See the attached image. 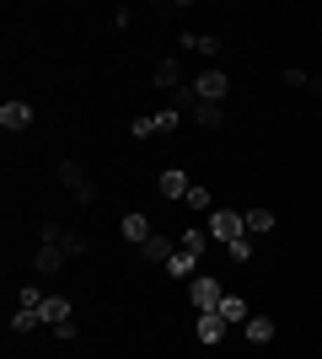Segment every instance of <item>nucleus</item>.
<instances>
[{
  "mask_svg": "<svg viewBox=\"0 0 322 359\" xmlns=\"http://www.w3.org/2000/svg\"><path fill=\"white\" fill-rule=\"evenodd\" d=\"M204 231H210L220 247H231L236 236H247V210H226V204H215V215L204 220Z\"/></svg>",
  "mask_w": 322,
  "mask_h": 359,
  "instance_id": "nucleus-1",
  "label": "nucleus"
},
{
  "mask_svg": "<svg viewBox=\"0 0 322 359\" xmlns=\"http://www.w3.org/2000/svg\"><path fill=\"white\" fill-rule=\"evenodd\" d=\"M188 300H194V311H220V300H226V290H220V279L215 273H199V279H188Z\"/></svg>",
  "mask_w": 322,
  "mask_h": 359,
  "instance_id": "nucleus-2",
  "label": "nucleus"
},
{
  "mask_svg": "<svg viewBox=\"0 0 322 359\" xmlns=\"http://www.w3.org/2000/svg\"><path fill=\"white\" fill-rule=\"evenodd\" d=\"M226 91H231L226 70H199V75H194V102H220Z\"/></svg>",
  "mask_w": 322,
  "mask_h": 359,
  "instance_id": "nucleus-3",
  "label": "nucleus"
},
{
  "mask_svg": "<svg viewBox=\"0 0 322 359\" xmlns=\"http://www.w3.org/2000/svg\"><path fill=\"white\" fill-rule=\"evenodd\" d=\"M156 194H161V198H172V204H188V194H194V182H188V172L167 166V172L156 177Z\"/></svg>",
  "mask_w": 322,
  "mask_h": 359,
  "instance_id": "nucleus-4",
  "label": "nucleus"
},
{
  "mask_svg": "<svg viewBox=\"0 0 322 359\" xmlns=\"http://www.w3.org/2000/svg\"><path fill=\"white\" fill-rule=\"evenodd\" d=\"M60 182L70 188V194H76V204H97V188L86 182V172H81L76 161H60Z\"/></svg>",
  "mask_w": 322,
  "mask_h": 359,
  "instance_id": "nucleus-5",
  "label": "nucleus"
},
{
  "mask_svg": "<svg viewBox=\"0 0 322 359\" xmlns=\"http://www.w3.org/2000/svg\"><path fill=\"white\" fill-rule=\"evenodd\" d=\"M226 327H231V322L220 311H204L199 322H194V338H199L204 348H215V344H226Z\"/></svg>",
  "mask_w": 322,
  "mask_h": 359,
  "instance_id": "nucleus-6",
  "label": "nucleus"
},
{
  "mask_svg": "<svg viewBox=\"0 0 322 359\" xmlns=\"http://www.w3.org/2000/svg\"><path fill=\"white\" fill-rule=\"evenodd\" d=\"M0 129H6V135L32 129V102H0Z\"/></svg>",
  "mask_w": 322,
  "mask_h": 359,
  "instance_id": "nucleus-7",
  "label": "nucleus"
},
{
  "mask_svg": "<svg viewBox=\"0 0 322 359\" xmlns=\"http://www.w3.org/2000/svg\"><path fill=\"white\" fill-rule=\"evenodd\" d=\"M119 236H123V241H135V247H145V241H151L156 231H151V220H145L140 210H129V215L119 220Z\"/></svg>",
  "mask_w": 322,
  "mask_h": 359,
  "instance_id": "nucleus-8",
  "label": "nucleus"
},
{
  "mask_svg": "<svg viewBox=\"0 0 322 359\" xmlns=\"http://www.w3.org/2000/svg\"><path fill=\"white\" fill-rule=\"evenodd\" d=\"M60 269H65V247L60 241H43L38 257H32V273H60Z\"/></svg>",
  "mask_w": 322,
  "mask_h": 359,
  "instance_id": "nucleus-9",
  "label": "nucleus"
},
{
  "mask_svg": "<svg viewBox=\"0 0 322 359\" xmlns=\"http://www.w3.org/2000/svg\"><path fill=\"white\" fill-rule=\"evenodd\" d=\"M151 81H156L161 91H183V60H161V65L151 70Z\"/></svg>",
  "mask_w": 322,
  "mask_h": 359,
  "instance_id": "nucleus-10",
  "label": "nucleus"
},
{
  "mask_svg": "<svg viewBox=\"0 0 322 359\" xmlns=\"http://www.w3.org/2000/svg\"><path fill=\"white\" fill-rule=\"evenodd\" d=\"M177 252V241L172 236H161V231H156L151 241H145V247H140V257H145V263H161V269H167V257Z\"/></svg>",
  "mask_w": 322,
  "mask_h": 359,
  "instance_id": "nucleus-11",
  "label": "nucleus"
},
{
  "mask_svg": "<svg viewBox=\"0 0 322 359\" xmlns=\"http://www.w3.org/2000/svg\"><path fill=\"white\" fill-rule=\"evenodd\" d=\"M38 316H43L48 327H60V322H70V316H76V306H70V295H48Z\"/></svg>",
  "mask_w": 322,
  "mask_h": 359,
  "instance_id": "nucleus-12",
  "label": "nucleus"
},
{
  "mask_svg": "<svg viewBox=\"0 0 322 359\" xmlns=\"http://www.w3.org/2000/svg\"><path fill=\"white\" fill-rule=\"evenodd\" d=\"M183 48H188V54H220L226 43H220L215 32H183Z\"/></svg>",
  "mask_w": 322,
  "mask_h": 359,
  "instance_id": "nucleus-13",
  "label": "nucleus"
},
{
  "mask_svg": "<svg viewBox=\"0 0 322 359\" xmlns=\"http://www.w3.org/2000/svg\"><path fill=\"white\" fill-rule=\"evenodd\" d=\"M220 316H226L231 327H236V322H242V327H247V322H253V306H247L242 295H226V300H220Z\"/></svg>",
  "mask_w": 322,
  "mask_h": 359,
  "instance_id": "nucleus-14",
  "label": "nucleus"
},
{
  "mask_svg": "<svg viewBox=\"0 0 322 359\" xmlns=\"http://www.w3.org/2000/svg\"><path fill=\"white\" fill-rule=\"evenodd\" d=\"M194 123H199V129H220V123H226V107L220 102H194Z\"/></svg>",
  "mask_w": 322,
  "mask_h": 359,
  "instance_id": "nucleus-15",
  "label": "nucleus"
},
{
  "mask_svg": "<svg viewBox=\"0 0 322 359\" xmlns=\"http://www.w3.org/2000/svg\"><path fill=\"white\" fill-rule=\"evenodd\" d=\"M274 316H253V322H247V344H274Z\"/></svg>",
  "mask_w": 322,
  "mask_h": 359,
  "instance_id": "nucleus-16",
  "label": "nucleus"
},
{
  "mask_svg": "<svg viewBox=\"0 0 322 359\" xmlns=\"http://www.w3.org/2000/svg\"><path fill=\"white\" fill-rule=\"evenodd\" d=\"M269 231H274V210H247V236H269Z\"/></svg>",
  "mask_w": 322,
  "mask_h": 359,
  "instance_id": "nucleus-17",
  "label": "nucleus"
},
{
  "mask_svg": "<svg viewBox=\"0 0 322 359\" xmlns=\"http://www.w3.org/2000/svg\"><path fill=\"white\" fill-rule=\"evenodd\" d=\"M43 285H32V279H27V285H22V290H16V306H22V311H43Z\"/></svg>",
  "mask_w": 322,
  "mask_h": 359,
  "instance_id": "nucleus-18",
  "label": "nucleus"
},
{
  "mask_svg": "<svg viewBox=\"0 0 322 359\" xmlns=\"http://www.w3.org/2000/svg\"><path fill=\"white\" fill-rule=\"evenodd\" d=\"M204 241H210V231H204V225H183V241H177V247H183V252H194V257H204Z\"/></svg>",
  "mask_w": 322,
  "mask_h": 359,
  "instance_id": "nucleus-19",
  "label": "nucleus"
},
{
  "mask_svg": "<svg viewBox=\"0 0 322 359\" xmlns=\"http://www.w3.org/2000/svg\"><path fill=\"white\" fill-rule=\"evenodd\" d=\"M194 269H199V257H194V252H183V247H177V252L167 257V273H172V279H183V273H194Z\"/></svg>",
  "mask_w": 322,
  "mask_h": 359,
  "instance_id": "nucleus-20",
  "label": "nucleus"
},
{
  "mask_svg": "<svg viewBox=\"0 0 322 359\" xmlns=\"http://www.w3.org/2000/svg\"><path fill=\"white\" fill-rule=\"evenodd\" d=\"M38 322H43V316H38V311H22V306H16V311H11V332H16V338H22V332H32V327H38Z\"/></svg>",
  "mask_w": 322,
  "mask_h": 359,
  "instance_id": "nucleus-21",
  "label": "nucleus"
},
{
  "mask_svg": "<svg viewBox=\"0 0 322 359\" xmlns=\"http://www.w3.org/2000/svg\"><path fill=\"white\" fill-rule=\"evenodd\" d=\"M177 123H183V107H161V113H156V135H172Z\"/></svg>",
  "mask_w": 322,
  "mask_h": 359,
  "instance_id": "nucleus-22",
  "label": "nucleus"
},
{
  "mask_svg": "<svg viewBox=\"0 0 322 359\" xmlns=\"http://www.w3.org/2000/svg\"><path fill=\"white\" fill-rule=\"evenodd\" d=\"M188 210H199L204 220H210V215H215V198H210V188H194V194H188Z\"/></svg>",
  "mask_w": 322,
  "mask_h": 359,
  "instance_id": "nucleus-23",
  "label": "nucleus"
},
{
  "mask_svg": "<svg viewBox=\"0 0 322 359\" xmlns=\"http://www.w3.org/2000/svg\"><path fill=\"white\" fill-rule=\"evenodd\" d=\"M226 257H231V263H253V236H236L226 247Z\"/></svg>",
  "mask_w": 322,
  "mask_h": 359,
  "instance_id": "nucleus-24",
  "label": "nucleus"
},
{
  "mask_svg": "<svg viewBox=\"0 0 322 359\" xmlns=\"http://www.w3.org/2000/svg\"><path fill=\"white\" fill-rule=\"evenodd\" d=\"M60 247H65V257H86V236H81V231H65Z\"/></svg>",
  "mask_w": 322,
  "mask_h": 359,
  "instance_id": "nucleus-25",
  "label": "nucleus"
},
{
  "mask_svg": "<svg viewBox=\"0 0 322 359\" xmlns=\"http://www.w3.org/2000/svg\"><path fill=\"white\" fill-rule=\"evenodd\" d=\"M129 135H135V140H151L156 135V113H140V118L129 123Z\"/></svg>",
  "mask_w": 322,
  "mask_h": 359,
  "instance_id": "nucleus-26",
  "label": "nucleus"
},
{
  "mask_svg": "<svg viewBox=\"0 0 322 359\" xmlns=\"http://www.w3.org/2000/svg\"><path fill=\"white\" fill-rule=\"evenodd\" d=\"M279 81H285L290 91H307V86H311V75H307V70H295V65H290V70H279Z\"/></svg>",
  "mask_w": 322,
  "mask_h": 359,
  "instance_id": "nucleus-27",
  "label": "nucleus"
},
{
  "mask_svg": "<svg viewBox=\"0 0 322 359\" xmlns=\"http://www.w3.org/2000/svg\"><path fill=\"white\" fill-rule=\"evenodd\" d=\"M317 32H322V22H317Z\"/></svg>",
  "mask_w": 322,
  "mask_h": 359,
  "instance_id": "nucleus-28",
  "label": "nucleus"
}]
</instances>
